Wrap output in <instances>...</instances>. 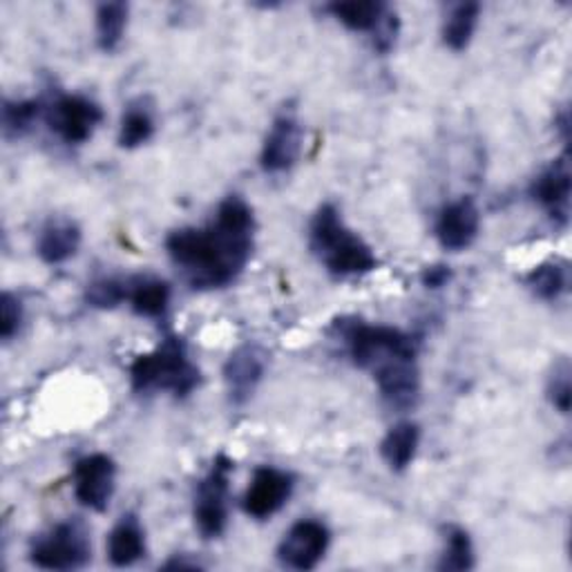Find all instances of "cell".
Segmentation results:
<instances>
[{
  "label": "cell",
  "mask_w": 572,
  "mask_h": 572,
  "mask_svg": "<svg viewBox=\"0 0 572 572\" xmlns=\"http://www.w3.org/2000/svg\"><path fill=\"white\" fill-rule=\"evenodd\" d=\"M418 443H420V429L414 422H398L394 425L387 437L381 443V454L385 459V463L396 470L403 472L411 465L416 452H418Z\"/></svg>",
  "instance_id": "2e32d148"
},
{
  "label": "cell",
  "mask_w": 572,
  "mask_h": 572,
  "mask_svg": "<svg viewBox=\"0 0 572 572\" xmlns=\"http://www.w3.org/2000/svg\"><path fill=\"white\" fill-rule=\"evenodd\" d=\"M329 541L331 537L324 524L314 519H302L284 535L277 548V557L286 568L314 570L327 554Z\"/></svg>",
  "instance_id": "52a82bcc"
},
{
  "label": "cell",
  "mask_w": 572,
  "mask_h": 572,
  "mask_svg": "<svg viewBox=\"0 0 572 572\" xmlns=\"http://www.w3.org/2000/svg\"><path fill=\"white\" fill-rule=\"evenodd\" d=\"M101 121V108L95 101L79 95L58 97L47 108V123L65 143L88 141Z\"/></svg>",
  "instance_id": "8992f818"
},
{
  "label": "cell",
  "mask_w": 572,
  "mask_h": 572,
  "mask_svg": "<svg viewBox=\"0 0 572 572\" xmlns=\"http://www.w3.org/2000/svg\"><path fill=\"white\" fill-rule=\"evenodd\" d=\"M253 210L240 197L220 204L208 229H182L166 240L170 260L195 289H218L233 282L253 253Z\"/></svg>",
  "instance_id": "6da1fadb"
},
{
  "label": "cell",
  "mask_w": 572,
  "mask_h": 572,
  "mask_svg": "<svg viewBox=\"0 0 572 572\" xmlns=\"http://www.w3.org/2000/svg\"><path fill=\"white\" fill-rule=\"evenodd\" d=\"M153 134H155V119L151 110L143 106H130L121 119V130H119L121 148H136L141 143H146Z\"/></svg>",
  "instance_id": "44dd1931"
},
{
  "label": "cell",
  "mask_w": 572,
  "mask_h": 572,
  "mask_svg": "<svg viewBox=\"0 0 572 572\" xmlns=\"http://www.w3.org/2000/svg\"><path fill=\"white\" fill-rule=\"evenodd\" d=\"M128 300L132 302L134 314L146 318H160L166 314L170 302V289L166 282L155 277H136L128 282Z\"/></svg>",
  "instance_id": "e0dca14e"
},
{
  "label": "cell",
  "mask_w": 572,
  "mask_h": 572,
  "mask_svg": "<svg viewBox=\"0 0 572 572\" xmlns=\"http://www.w3.org/2000/svg\"><path fill=\"white\" fill-rule=\"evenodd\" d=\"M264 367L266 355L255 344H244L229 355L224 365V381L235 405L246 403L255 394L257 385L264 378Z\"/></svg>",
  "instance_id": "7c38bea8"
},
{
  "label": "cell",
  "mask_w": 572,
  "mask_h": 572,
  "mask_svg": "<svg viewBox=\"0 0 572 572\" xmlns=\"http://www.w3.org/2000/svg\"><path fill=\"white\" fill-rule=\"evenodd\" d=\"M41 114L38 101H8L3 106V130L10 136H21L32 128L36 117Z\"/></svg>",
  "instance_id": "d4e9b609"
},
{
  "label": "cell",
  "mask_w": 572,
  "mask_h": 572,
  "mask_svg": "<svg viewBox=\"0 0 572 572\" xmlns=\"http://www.w3.org/2000/svg\"><path fill=\"white\" fill-rule=\"evenodd\" d=\"M479 14H481L479 3H461L450 12V16L443 25V41L450 50L461 52L470 45L474 32H476Z\"/></svg>",
  "instance_id": "d6986e66"
},
{
  "label": "cell",
  "mask_w": 572,
  "mask_h": 572,
  "mask_svg": "<svg viewBox=\"0 0 572 572\" xmlns=\"http://www.w3.org/2000/svg\"><path fill=\"white\" fill-rule=\"evenodd\" d=\"M233 461L224 454L215 459L210 472L199 483L195 498V526L204 539H218L229 521V479Z\"/></svg>",
  "instance_id": "277c9868"
},
{
  "label": "cell",
  "mask_w": 572,
  "mask_h": 572,
  "mask_svg": "<svg viewBox=\"0 0 572 572\" xmlns=\"http://www.w3.org/2000/svg\"><path fill=\"white\" fill-rule=\"evenodd\" d=\"M143 554H146V539H143V530H141L139 521L132 515H128L110 532L108 557L114 565L125 568V565H132L134 561H139Z\"/></svg>",
  "instance_id": "9a60e30c"
},
{
  "label": "cell",
  "mask_w": 572,
  "mask_h": 572,
  "mask_svg": "<svg viewBox=\"0 0 572 572\" xmlns=\"http://www.w3.org/2000/svg\"><path fill=\"white\" fill-rule=\"evenodd\" d=\"M474 568V546L470 535L463 528H448L446 537V550L439 563V570L446 572H463Z\"/></svg>",
  "instance_id": "7402d4cb"
},
{
  "label": "cell",
  "mask_w": 572,
  "mask_h": 572,
  "mask_svg": "<svg viewBox=\"0 0 572 572\" xmlns=\"http://www.w3.org/2000/svg\"><path fill=\"white\" fill-rule=\"evenodd\" d=\"M81 246V229L72 220H52L38 238V255L45 264H61Z\"/></svg>",
  "instance_id": "5bb4252c"
},
{
  "label": "cell",
  "mask_w": 572,
  "mask_h": 572,
  "mask_svg": "<svg viewBox=\"0 0 572 572\" xmlns=\"http://www.w3.org/2000/svg\"><path fill=\"white\" fill-rule=\"evenodd\" d=\"M128 25L125 3H103L97 10V43L103 52H114Z\"/></svg>",
  "instance_id": "ffe728a7"
},
{
  "label": "cell",
  "mask_w": 572,
  "mask_h": 572,
  "mask_svg": "<svg viewBox=\"0 0 572 572\" xmlns=\"http://www.w3.org/2000/svg\"><path fill=\"white\" fill-rule=\"evenodd\" d=\"M311 249L333 275H363L378 266L372 249L353 235L333 204H324L311 222Z\"/></svg>",
  "instance_id": "7a4b0ae2"
},
{
  "label": "cell",
  "mask_w": 572,
  "mask_h": 572,
  "mask_svg": "<svg viewBox=\"0 0 572 572\" xmlns=\"http://www.w3.org/2000/svg\"><path fill=\"white\" fill-rule=\"evenodd\" d=\"M302 151V128L294 114H282L273 121L262 148V168L266 173L289 170Z\"/></svg>",
  "instance_id": "30bf717a"
},
{
  "label": "cell",
  "mask_w": 572,
  "mask_h": 572,
  "mask_svg": "<svg viewBox=\"0 0 572 572\" xmlns=\"http://www.w3.org/2000/svg\"><path fill=\"white\" fill-rule=\"evenodd\" d=\"M528 286L541 300H557L568 289V273L561 264L548 262L528 275Z\"/></svg>",
  "instance_id": "603a6c76"
},
{
  "label": "cell",
  "mask_w": 572,
  "mask_h": 572,
  "mask_svg": "<svg viewBox=\"0 0 572 572\" xmlns=\"http://www.w3.org/2000/svg\"><path fill=\"white\" fill-rule=\"evenodd\" d=\"M23 322V307L21 300L14 298L12 294H3L0 298V336L3 340H10Z\"/></svg>",
  "instance_id": "484cf974"
},
{
  "label": "cell",
  "mask_w": 572,
  "mask_h": 572,
  "mask_svg": "<svg viewBox=\"0 0 572 572\" xmlns=\"http://www.w3.org/2000/svg\"><path fill=\"white\" fill-rule=\"evenodd\" d=\"M329 12L353 32H374L385 19L387 8L376 0H363V3L353 0V3H333L329 6Z\"/></svg>",
  "instance_id": "ac0fdd59"
},
{
  "label": "cell",
  "mask_w": 572,
  "mask_h": 572,
  "mask_svg": "<svg viewBox=\"0 0 572 572\" xmlns=\"http://www.w3.org/2000/svg\"><path fill=\"white\" fill-rule=\"evenodd\" d=\"M128 292H130L128 282H121L114 277H103L88 286L86 300L95 309H114L123 300H128Z\"/></svg>",
  "instance_id": "cb8c5ba5"
},
{
  "label": "cell",
  "mask_w": 572,
  "mask_h": 572,
  "mask_svg": "<svg viewBox=\"0 0 572 572\" xmlns=\"http://www.w3.org/2000/svg\"><path fill=\"white\" fill-rule=\"evenodd\" d=\"M92 548L81 524L67 521L43 535L32 548V561L45 570H75L90 561Z\"/></svg>",
  "instance_id": "5b68a950"
},
{
  "label": "cell",
  "mask_w": 572,
  "mask_h": 572,
  "mask_svg": "<svg viewBox=\"0 0 572 572\" xmlns=\"http://www.w3.org/2000/svg\"><path fill=\"white\" fill-rule=\"evenodd\" d=\"M199 370L190 363L186 344L177 336H168L153 353L139 355L130 367L134 392L164 389L184 398L199 385Z\"/></svg>",
  "instance_id": "3957f363"
},
{
  "label": "cell",
  "mask_w": 572,
  "mask_h": 572,
  "mask_svg": "<svg viewBox=\"0 0 572 572\" xmlns=\"http://www.w3.org/2000/svg\"><path fill=\"white\" fill-rule=\"evenodd\" d=\"M452 273L448 266H429L425 273H422V284L427 286V289H441V286H446L450 282Z\"/></svg>",
  "instance_id": "83f0119b"
},
{
  "label": "cell",
  "mask_w": 572,
  "mask_h": 572,
  "mask_svg": "<svg viewBox=\"0 0 572 572\" xmlns=\"http://www.w3.org/2000/svg\"><path fill=\"white\" fill-rule=\"evenodd\" d=\"M117 468L114 461L106 454L84 457L75 465V494L81 504L90 510L103 513L114 492Z\"/></svg>",
  "instance_id": "ba28073f"
},
{
  "label": "cell",
  "mask_w": 572,
  "mask_h": 572,
  "mask_svg": "<svg viewBox=\"0 0 572 572\" xmlns=\"http://www.w3.org/2000/svg\"><path fill=\"white\" fill-rule=\"evenodd\" d=\"M550 400L561 414L570 411V370H568V365H563L561 370L554 372V378L550 383Z\"/></svg>",
  "instance_id": "4316f807"
},
{
  "label": "cell",
  "mask_w": 572,
  "mask_h": 572,
  "mask_svg": "<svg viewBox=\"0 0 572 572\" xmlns=\"http://www.w3.org/2000/svg\"><path fill=\"white\" fill-rule=\"evenodd\" d=\"M294 492V476L275 468H257L244 496V510L255 519H268L284 508Z\"/></svg>",
  "instance_id": "9c48e42d"
},
{
  "label": "cell",
  "mask_w": 572,
  "mask_h": 572,
  "mask_svg": "<svg viewBox=\"0 0 572 572\" xmlns=\"http://www.w3.org/2000/svg\"><path fill=\"white\" fill-rule=\"evenodd\" d=\"M532 197L552 212V218H563L570 199V166L565 160L548 166L532 184Z\"/></svg>",
  "instance_id": "4fadbf2b"
},
{
  "label": "cell",
  "mask_w": 572,
  "mask_h": 572,
  "mask_svg": "<svg viewBox=\"0 0 572 572\" xmlns=\"http://www.w3.org/2000/svg\"><path fill=\"white\" fill-rule=\"evenodd\" d=\"M479 227H481V212L474 199L461 197L441 210L437 220V238L443 249L463 251L476 240Z\"/></svg>",
  "instance_id": "8fae6325"
}]
</instances>
